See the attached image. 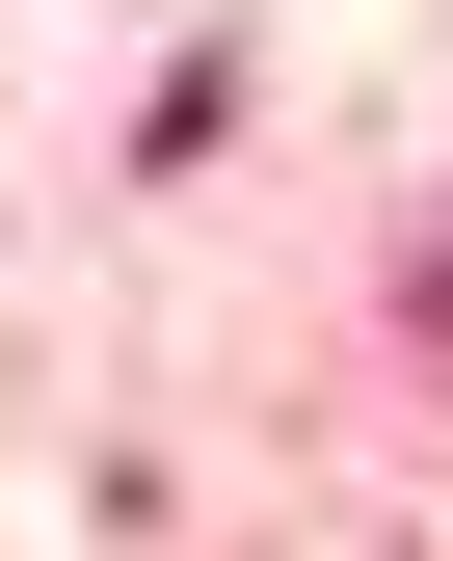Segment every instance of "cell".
Listing matches in <instances>:
<instances>
[{
    "label": "cell",
    "mask_w": 453,
    "mask_h": 561,
    "mask_svg": "<svg viewBox=\"0 0 453 561\" xmlns=\"http://www.w3.org/2000/svg\"><path fill=\"white\" fill-rule=\"evenodd\" d=\"M213 134H241V54H161V81H133V161H161V187H187V161H213Z\"/></svg>",
    "instance_id": "cell-1"
},
{
    "label": "cell",
    "mask_w": 453,
    "mask_h": 561,
    "mask_svg": "<svg viewBox=\"0 0 453 561\" xmlns=\"http://www.w3.org/2000/svg\"><path fill=\"white\" fill-rule=\"evenodd\" d=\"M400 321L453 347V187H427V215H400Z\"/></svg>",
    "instance_id": "cell-2"
}]
</instances>
